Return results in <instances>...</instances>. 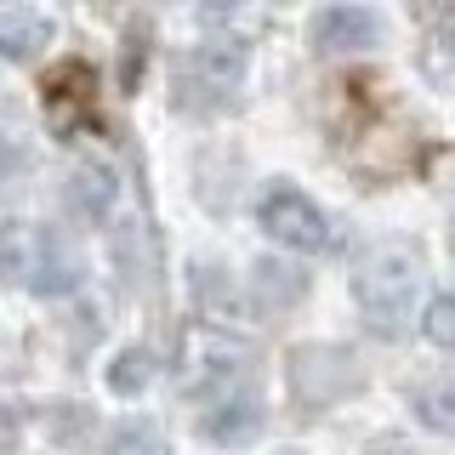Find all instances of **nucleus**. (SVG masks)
<instances>
[{"label":"nucleus","instance_id":"5","mask_svg":"<svg viewBox=\"0 0 455 455\" xmlns=\"http://www.w3.org/2000/svg\"><path fill=\"white\" fill-rule=\"evenodd\" d=\"M256 222H262V234L274 239V245H291V251H331L336 245L331 217H324L302 188H291V182H274V188L262 194Z\"/></svg>","mask_w":455,"mask_h":455},{"label":"nucleus","instance_id":"7","mask_svg":"<svg viewBox=\"0 0 455 455\" xmlns=\"http://www.w3.org/2000/svg\"><path fill=\"white\" fill-rule=\"evenodd\" d=\"M307 40H313V52H324V57H347V52L376 46V40H381V18L364 12V6H324L319 18H313Z\"/></svg>","mask_w":455,"mask_h":455},{"label":"nucleus","instance_id":"14","mask_svg":"<svg viewBox=\"0 0 455 455\" xmlns=\"http://www.w3.org/2000/svg\"><path fill=\"white\" fill-rule=\"evenodd\" d=\"M103 455H160V433L148 421H120L108 433V450Z\"/></svg>","mask_w":455,"mask_h":455},{"label":"nucleus","instance_id":"21","mask_svg":"<svg viewBox=\"0 0 455 455\" xmlns=\"http://www.w3.org/2000/svg\"><path fill=\"white\" fill-rule=\"evenodd\" d=\"M18 444V416H12V404H0V455Z\"/></svg>","mask_w":455,"mask_h":455},{"label":"nucleus","instance_id":"12","mask_svg":"<svg viewBox=\"0 0 455 455\" xmlns=\"http://www.w3.org/2000/svg\"><path fill=\"white\" fill-rule=\"evenodd\" d=\"M194 296H199V313H205L211 324H234L239 313V296H234V284L222 279V267H211V262H199L194 267Z\"/></svg>","mask_w":455,"mask_h":455},{"label":"nucleus","instance_id":"2","mask_svg":"<svg viewBox=\"0 0 455 455\" xmlns=\"http://www.w3.org/2000/svg\"><path fill=\"white\" fill-rule=\"evenodd\" d=\"M80 256L63 234L52 228H35V222H6L0 228V279L6 284H23L35 296H68L80 284Z\"/></svg>","mask_w":455,"mask_h":455},{"label":"nucleus","instance_id":"19","mask_svg":"<svg viewBox=\"0 0 455 455\" xmlns=\"http://www.w3.org/2000/svg\"><path fill=\"white\" fill-rule=\"evenodd\" d=\"M23 171H28V148L12 142V137H0V188H18Z\"/></svg>","mask_w":455,"mask_h":455},{"label":"nucleus","instance_id":"10","mask_svg":"<svg viewBox=\"0 0 455 455\" xmlns=\"http://www.w3.org/2000/svg\"><path fill=\"white\" fill-rule=\"evenodd\" d=\"M251 291H256V307H296L307 296V274L296 262H274V256H262V262L251 267Z\"/></svg>","mask_w":455,"mask_h":455},{"label":"nucleus","instance_id":"11","mask_svg":"<svg viewBox=\"0 0 455 455\" xmlns=\"http://www.w3.org/2000/svg\"><path fill=\"white\" fill-rule=\"evenodd\" d=\"M114 194H120V182H114V171H108L103 160H80L75 171H68V205H75L85 222L108 217Z\"/></svg>","mask_w":455,"mask_h":455},{"label":"nucleus","instance_id":"9","mask_svg":"<svg viewBox=\"0 0 455 455\" xmlns=\"http://www.w3.org/2000/svg\"><path fill=\"white\" fill-rule=\"evenodd\" d=\"M46 40H52L46 12H35L28 0H0V52L23 63V57H35Z\"/></svg>","mask_w":455,"mask_h":455},{"label":"nucleus","instance_id":"16","mask_svg":"<svg viewBox=\"0 0 455 455\" xmlns=\"http://www.w3.org/2000/svg\"><path fill=\"white\" fill-rule=\"evenodd\" d=\"M410 404L427 427H455V387H416Z\"/></svg>","mask_w":455,"mask_h":455},{"label":"nucleus","instance_id":"6","mask_svg":"<svg viewBox=\"0 0 455 455\" xmlns=\"http://www.w3.org/2000/svg\"><path fill=\"white\" fill-rule=\"evenodd\" d=\"M364 370L353 364L347 347H296L291 353V393L302 404H341L347 393H359Z\"/></svg>","mask_w":455,"mask_h":455},{"label":"nucleus","instance_id":"15","mask_svg":"<svg viewBox=\"0 0 455 455\" xmlns=\"http://www.w3.org/2000/svg\"><path fill=\"white\" fill-rule=\"evenodd\" d=\"M108 387L125 393V398L148 387V353H142V347H125L120 359H114V370H108Z\"/></svg>","mask_w":455,"mask_h":455},{"label":"nucleus","instance_id":"3","mask_svg":"<svg viewBox=\"0 0 455 455\" xmlns=\"http://www.w3.org/2000/svg\"><path fill=\"white\" fill-rule=\"evenodd\" d=\"M245 46L239 40H205V46H188L177 63V108L188 114H217L234 103L239 80H245Z\"/></svg>","mask_w":455,"mask_h":455},{"label":"nucleus","instance_id":"13","mask_svg":"<svg viewBox=\"0 0 455 455\" xmlns=\"http://www.w3.org/2000/svg\"><path fill=\"white\" fill-rule=\"evenodd\" d=\"M46 103H52V108L92 103V68H85V63H63V68H52V80H46Z\"/></svg>","mask_w":455,"mask_h":455},{"label":"nucleus","instance_id":"20","mask_svg":"<svg viewBox=\"0 0 455 455\" xmlns=\"http://www.w3.org/2000/svg\"><path fill=\"white\" fill-rule=\"evenodd\" d=\"M199 23H211V28H217V23H228V18H239V12H245V0H199Z\"/></svg>","mask_w":455,"mask_h":455},{"label":"nucleus","instance_id":"8","mask_svg":"<svg viewBox=\"0 0 455 455\" xmlns=\"http://www.w3.org/2000/svg\"><path fill=\"white\" fill-rule=\"evenodd\" d=\"M199 433H205L211 444H251V438L262 433V404H256V393H245V387L217 393L211 410L199 416Z\"/></svg>","mask_w":455,"mask_h":455},{"label":"nucleus","instance_id":"1","mask_svg":"<svg viewBox=\"0 0 455 455\" xmlns=\"http://www.w3.org/2000/svg\"><path fill=\"white\" fill-rule=\"evenodd\" d=\"M416 291H421V256L410 251V245H398V239L370 245L364 262H359V274H353V302H359L364 324L381 341H393L410 324Z\"/></svg>","mask_w":455,"mask_h":455},{"label":"nucleus","instance_id":"18","mask_svg":"<svg viewBox=\"0 0 455 455\" xmlns=\"http://www.w3.org/2000/svg\"><path fill=\"white\" fill-rule=\"evenodd\" d=\"M416 18L433 28L438 40H455V0H416Z\"/></svg>","mask_w":455,"mask_h":455},{"label":"nucleus","instance_id":"4","mask_svg":"<svg viewBox=\"0 0 455 455\" xmlns=\"http://www.w3.org/2000/svg\"><path fill=\"white\" fill-rule=\"evenodd\" d=\"M251 370V347L239 336H228V324H199V331L182 336V387L188 393H234V381Z\"/></svg>","mask_w":455,"mask_h":455},{"label":"nucleus","instance_id":"17","mask_svg":"<svg viewBox=\"0 0 455 455\" xmlns=\"http://www.w3.org/2000/svg\"><path fill=\"white\" fill-rule=\"evenodd\" d=\"M421 331H427L433 347H455V291H444V296H433V302H427Z\"/></svg>","mask_w":455,"mask_h":455}]
</instances>
